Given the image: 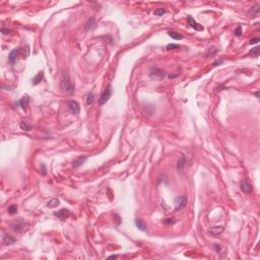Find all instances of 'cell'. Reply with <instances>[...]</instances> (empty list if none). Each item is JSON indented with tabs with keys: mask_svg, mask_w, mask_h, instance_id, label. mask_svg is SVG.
Returning <instances> with one entry per match:
<instances>
[{
	"mask_svg": "<svg viewBox=\"0 0 260 260\" xmlns=\"http://www.w3.org/2000/svg\"><path fill=\"white\" fill-rule=\"evenodd\" d=\"M235 35L238 36V37H240V36L242 35V28L240 26L235 30Z\"/></svg>",
	"mask_w": 260,
	"mask_h": 260,
	"instance_id": "4dcf8cb0",
	"label": "cell"
},
{
	"mask_svg": "<svg viewBox=\"0 0 260 260\" xmlns=\"http://www.w3.org/2000/svg\"><path fill=\"white\" fill-rule=\"evenodd\" d=\"M117 257H118V255H111L109 258H117Z\"/></svg>",
	"mask_w": 260,
	"mask_h": 260,
	"instance_id": "74e56055",
	"label": "cell"
},
{
	"mask_svg": "<svg viewBox=\"0 0 260 260\" xmlns=\"http://www.w3.org/2000/svg\"><path fill=\"white\" fill-rule=\"evenodd\" d=\"M134 222H135L136 228L139 230V231H142V232L146 231V224H145V222H144L141 218H136Z\"/></svg>",
	"mask_w": 260,
	"mask_h": 260,
	"instance_id": "2e32d148",
	"label": "cell"
},
{
	"mask_svg": "<svg viewBox=\"0 0 260 260\" xmlns=\"http://www.w3.org/2000/svg\"><path fill=\"white\" fill-rule=\"evenodd\" d=\"M28 104H30V98H28V96H24V97H22L20 100H19L18 102L16 103L17 106L20 107L21 109L24 110V111L28 109Z\"/></svg>",
	"mask_w": 260,
	"mask_h": 260,
	"instance_id": "4fadbf2b",
	"label": "cell"
},
{
	"mask_svg": "<svg viewBox=\"0 0 260 260\" xmlns=\"http://www.w3.org/2000/svg\"><path fill=\"white\" fill-rule=\"evenodd\" d=\"M166 13V9L165 8H158V9L154 10V15H156V16H162L163 14Z\"/></svg>",
	"mask_w": 260,
	"mask_h": 260,
	"instance_id": "d4e9b609",
	"label": "cell"
},
{
	"mask_svg": "<svg viewBox=\"0 0 260 260\" xmlns=\"http://www.w3.org/2000/svg\"><path fill=\"white\" fill-rule=\"evenodd\" d=\"M163 222L165 224V225H174L176 222V220L175 218H166V220H163Z\"/></svg>",
	"mask_w": 260,
	"mask_h": 260,
	"instance_id": "f1b7e54d",
	"label": "cell"
},
{
	"mask_svg": "<svg viewBox=\"0 0 260 260\" xmlns=\"http://www.w3.org/2000/svg\"><path fill=\"white\" fill-rule=\"evenodd\" d=\"M60 88H61V90H63L65 94H68V95L74 92L75 85H74L73 81L70 79V77H69L67 72H63V73H62L61 81H60Z\"/></svg>",
	"mask_w": 260,
	"mask_h": 260,
	"instance_id": "6da1fadb",
	"label": "cell"
},
{
	"mask_svg": "<svg viewBox=\"0 0 260 260\" xmlns=\"http://www.w3.org/2000/svg\"><path fill=\"white\" fill-rule=\"evenodd\" d=\"M19 127L21 128V130H24V131H31L32 129V125L26 121H21L19 123Z\"/></svg>",
	"mask_w": 260,
	"mask_h": 260,
	"instance_id": "7402d4cb",
	"label": "cell"
},
{
	"mask_svg": "<svg viewBox=\"0 0 260 260\" xmlns=\"http://www.w3.org/2000/svg\"><path fill=\"white\" fill-rule=\"evenodd\" d=\"M249 54L252 55L253 57H258V56H259V47L253 48V49H252L250 52H249Z\"/></svg>",
	"mask_w": 260,
	"mask_h": 260,
	"instance_id": "484cf974",
	"label": "cell"
},
{
	"mask_svg": "<svg viewBox=\"0 0 260 260\" xmlns=\"http://www.w3.org/2000/svg\"><path fill=\"white\" fill-rule=\"evenodd\" d=\"M17 211V205L16 204H12V205H10L9 207H8V213L11 215L15 214Z\"/></svg>",
	"mask_w": 260,
	"mask_h": 260,
	"instance_id": "cb8c5ba5",
	"label": "cell"
},
{
	"mask_svg": "<svg viewBox=\"0 0 260 260\" xmlns=\"http://www.w3.org/2000/svg\"><path fill=\"white\" fill-rule=\"evenodd\" d=\"M222 62H224V61H222V60H216V61H215V62H213V64H212V65H213V66H218V64H222Z\"/></svg>",
	"mask_w": 260,
	"mask_h": 260,
	"instance_id": "836d02e7",
	"label": "cell"
},
{
	"mask_svg": "<svg viewBox=\"0 0 260 260\" xmlns=\"http://www.w3.org/2000/svg\"><path fill=\"white\" fill-rule=\"evenodd\" d=\"M254 95H255V97L257 98V99H259V92H256Z\"/></svg>",
	"mask_w": 260,
	"mask_h": 260,
	"instance_id": "8d00e7d4",
	"label": "cell"
},
{
	"mask_svg": "<svg viewBox=\"0 0 260 260\" xmlns=\"http://www.w3.org/2000/svg\"><path fill=\"white\" fill-rule=\"evenodd\" d=\"M180 45H177V44H169L167 46V50H174V49H179Z\"/></svg>",
	"mask_w": 260,
	"mask_h": 260,
	"instance_id": "f546056e",
	"label": "cell"
},
{
	"mask_svg": "<svg viewBox=\"0 0 260 260\" xmlns=\"http://www.w3.org/2000/svg\"><path fill=\"white\" fill-rule=\"evenodd\" d=\"M67 107H68L69 111L72 114H74V115H78L79 112H81V107H79V104L76 101H69L67 103Z\"/></svg>",
	"mask_w": 260,
	"mask_h": 260,
	"instance_id": "52a82bcc",
	"label": "cell"
},
{
	"mask_svg": "<svg viewBox=\"0 0 260 260\" xmlns=\"http://www.w3.org/2000/svg\"><path fill=\"white\" fill-rule=\"evenodd\" d=\"M187 19H188V24H189V26H191L192 28H194L195 31L201 32V31H203L204 30L203 26H201L200 24H198V22H197V21L195 20V19H194L191 15H188V16H187Z\"/></svg>",
	"mask_w": 260,
	"mask_h": 260,
	"instance_id": "ba28073f",
	"label": "cell"
},
{
	"mask_svg": "<svg viewBox=\"0 0 260 260\" xmlns=\"http://www.w3.org/2000/svg\"><path fill=\"white\" fill-rule=\"evenodd\" d=\"M86 161V156H81V158H76L75 161H73V163H72V167H73L74 169L78 168V167H81V165H83V163Z\"/></svg>",
	"mask_w": 260,
	"mask_h": 260,
	"instance_id": "e0dca14e",
	"label": "cell"
},
{
	"mask_svg": "<svg viewBox=\"0 0 260 260\" xmlns=\"http://www.w3.org/2000/svg\"><path fill=\"white\" fill-rule=\"evenodd\" d=\"M21 54H24V49H20V48H18V49L12 50L11 52L9 53V56H8V62H9L10 64H14L15 62H16L17 58H18V57L20 56ZM24 56H28V55L24 54Z\"/></svg>",
	"mask_w": 260,
	"mask_h": 260,
	"instance_id": "3957f363",
	"label": "cell"
},
{
	"mask_svg": "<svg viewBox=\"0 0 260 260\" xmlns=\"http://www.w3.org/2000/svg\"><path fill=\"white\" fill-rule=\"evenodd\" d=\"M185 162H186V158H185V156H181V158H180L179 161H178V164H177V170L178 172H182L183 169H184V166H185Z\"/></svg>",
	"mask_w": 260,
	"mask_h": 260,
	"instance_id": "d6986e66",
	"label": "cell"
},
{
	"mask_svg": "<svg viewBox=\"0 0 260 260\" xmlns=\"http://www.w3.org/2000/svg\"><path fill=\"white\" fill-rule=\"evenodd\" d=\"M164 76H165V72L162 69L156 68V67L151 68L150 72H149V77L151 79H154V81H160V79L164 78Z\"/></svg>",
	"mask_w": 260,
	"mask_h": 260,
	"instance_id": "5b68a950",
	"label": "cell"
},
{
	"mask_svg": "<svg viewBox=\"0 0 260 260\" xmlns=\"http://www.w3.org/2000/svg\"><path fill=\"white\" fill-rule=\"evenodd\" d=\"M42 167H43L42 174H43V175H45V174H46V167H45V165H44V164H42Z\"/></svg>",
	"mask_w": 260,
	"mask_h": 260,
	"instance_id": "e575fe53",
	"label": "cell"
},
{
	"mask_svg": "<svg viewBox=\"0 0 260 260\" xmlns=\"http://www.w3.org/2000/svg\"><path fill=\"white\" fill-rule=\"evenodd\" d=\"M111 96H112V88H111V84H108V86H107V88H105L104 90H103L102 95H101V97H100V99H99V104L101 105V106H103L104 104H106V103L110 100Z\"/></svg>",
	"mask_w": 260,
	"mask_h": 260,
	"instance_id": "7a4b0ae2",
	"label": "cell"
},
{
	"mask_svg": "<svg viewBox=\"0 0 260 260\" xmlns=\"http://www.w3.org/2000/svg\"><path fill=\"white\" fill-rule=\"evenodd\" d=\"M26 222H24V220H22V218H17V220H13V222L10 224L12 230L15 231V232H20L21 230L26 227Z\"/></svg>",
	"mask_w": 260,
	"mask_h": 260,
	"instance_id": "8992f818",
	"label": "cell"
},
{
	"mask_svg": "<svg viewBox=\"0 0 260 260\" xmlns=\"http://www.w3.org/2000/svg\"><path fill=\"white\" fill-rule=\"evenodd\" d=\"M218 52V49H215V48H208L207 49V53H206V56H212V55H214L215 53Z\"/></svg>",
	"mask_w": 260,
	"mask_h": 260,
	"instance_id": "83f0119b",
	"label": "cell"
},
{
	"mask_svg": "<svg viewBox=\"0 0 260 260\" xmlns=\"http://www.w3.org/2000/svg\"><path fill=\"white\" fill-rule=\"evenodd\" d=\"M43 77H44V72L43 71H41V72H39L37 75L35 76V77L33 78V81H32V83H33L34 85H37L39 84V83L42 81Z\"/></svg>",
	"mask_w": 260,
	"mask_h": 260,
	"instance_id": "ac0fdd59",
	"label": "cell"
},
{
	"mask_svg": "<svg viewBox=\"0 0 260 260\" xmlns=\"http://www.w3.org/2000/svg\"><path fill=\"white\" fill-rule=\"evenodd\" d=\"M240 188H241L242 192H244V193H246V194L251 193L252 190H253L252 185H251L249 182H247L246 180H242L241 184H240Z\"/></svg>",
	"mask_w": 260,
	"mask_h": 260,
	"instance_id": "30bf717a",
	"label": "cell"
},
{
	"mask_svg": "<svg viewBox=\"0 0 260 260\" xmlns=\"http://www.w3.org/2000/svg\"><path fill=\"white\" fill-rule=\"evenodd\" d=\"M1 33L3 35H8V34H11V30H8V28H1Z\"/></svg>",
	"mask_w": 260,
	"mask_h": 260,
	"instance_id": "1f68e13d",
	"label": "cell"
},
{
	"mask_svg": "<svg viewBox=\"0 0 260 260\" xmlns=\"http://www.w3.org/2000/svg\"><path fill=\"white\" fill-rule=\"evenodd\" d=\"M260 12V5L259 4H256L254 5V6H252L250 8V9L248 10V12H247V15H248L249 17H257L258 14H259Z\"/></svg>",
	"mask_w": 260,
	"mask_h": 260,
	"instance_id": "7c38bea8",
	"label": "cell"
},
{
	"mask_svg": "<svg viewBox=\"0 0 260 260\" xmlns=\"http://www.w3.org/2000/svg\"><path fill=\"white\" fill-rule=\"evenodd\" d=\"M224 231H225V228L222 226H214V227H211V229L208 230V234L213 237H216L222 234V233H224Z\"/></svg>",
	"mask_w": 260,
	"mask_h": 260,
	"instance_id": "9c48e42d",
	"label": "cell"
},
{
	"mask_svg": "<svg viewBox=\"0 0 260 260\" xmlns=\"http://www.w3.org/2000/svg\"><path fill=\"white\" fill-rule=\"evenodd\" d=\"M70 211L67 209V208H62V209H60L59 211H57V212L54 213L55 216H57L58 218H60V220H66L67 218H69L70 216Z\"/></svg>",
	"mask_w": 260,
	"mask_h": 260,
	"instance_id": "8fae6325",
	"label": "cell"
},
{
	"mask_svg": "<svg viewBox=\"0 0 260 260\" xmlns=\"http://www.w3.org/2000/svg\"><path fill=\"white\" fill-rule=\"evenodd\" d=\"M260 39L259 38H254V39H251L250 42H249V44L250 45H254V44H257V43H259Z\"/></svg>",
	"mask_w": 260,
	"mask_h": 260,
	"instance_id": "d6a6232c",
	"label": "cell"
},
{
	"mask_svg": "<svg viewBox=\"0 0 260 260\" xmlns=\"http://www.w3.org/2000/svg\"><path fill=\"white\" fill-rule=\"evenodd\" d=\"M94 102H95V95H94V92H90L88 95H86L85 103H86L88 106H92V105L94 104Z\"/></svg>",
	"mask_w": 260,
	"mask_h": 260,
	"instance_id": "ffe728a7",
	"label": "cell"
},
{
	"mask_svg": "<svg viewBox=\"0 0 260 260\" xmlns=\"http://www.w3.org/2000/svg\"><path fill=\"white\" fill-rule=\"evenodd\" d=\"M168 35L174 40H182L183 39V36L179 33H176V32H169Z\"/></svg>",
	"mask_w": 260,
	"mask_h": 260,
	"instance_id": "603a6c76",
	"label": "cell"
},
{
	"mask_svg": "<svg viewBox=\"0 0 260 260\" xmlns=\"http://www.w3.org/2000/svg\"><path fill=\"white\" fill-rule=\"evenodd\" d=\"M15 241L16 240L14 239L13 237H11L10 235L8 234H3V237H2V243L4 244V245H12V244L15 243Z\"/></svg>",
	"mask_w": 260,
	"mask_h": 260,
	"instance_id": "5bb4252c",
	"label": "cell"
},
{
	"mask_svg": "<svg viewBox=\"0 0 260 260\" xmlns=\"http://www.w3.org/2000/svg\"><path fill=\"white\" fill-rule=\"evenodd\" d=\"M174 204H175L176 211L183 209L187 204V197L185 196V195H181V196L176 197L175 200H174Z\"/></svg>",
	"mask_w": 260,
	"mask_h": 260,
	"instance_id": "277c9868",
	"label": "cell"
},
{
	"mask_svg": "<svg viewBox=\"0 0 260 260\" xmlns=\"http://www.w3.org/2000/svg\"><path fill=\"white\" fill-rule=\"evenodd\" d=\"M59 204H60L59 199L53 198V199H51V200L48 201L47 206L48 207H50V208H55V207H57V206H59Z\"/></svg>",
	"mask_w": 260,
	"mask_h": 260,
	"instance_id": "44dd1931",
	"label": "cell"
},
{
	"mask_svg": "<svg viewBox=\"0 0 260 260\" xmlns=\"http://www.w3.org/2000/svg\"><path fill=\"white\" fill-rule=\"evenodd\" d=\"M213 248H214V250H215V252L218 254V255L222 257V246H220V244H213Z\"/></svg>",
	"mask_w": 260,
	"mask_h": 260,
	"instance_id": "4316f807",
	"label": "cell"
},
{
	"mask_svg": "<svg viewBox=\"0 0 260 260\" xmlns=\"http://www.w3.org/2000/svg\"><path fill=\"white\" fill-rule=\"evenodd\" d=\"M96 24H97V22H96V19L94 18V17H90V19H88V21H86V24H85V26H84L85 32L92 31V28H96Z\"/></svg>",
	"mask_w": 260,
	"mask_h": 260,
	"instance_id": "9a60e30c",
	"label": "cell"
},
{
	"mask_svg": "<svg viewBox=\"0 0 260 260\" xmlns=\"http://www.w3.org/2000/svg\"><path fill=\"white\" fill-rule=\"evenodd\" d=\"M178 76V74H174V75H172V74H170V75L168 76L169 78H175V77H177Z\"/></svg>",
	"mask_w": 260,
	"mask_h": 260,
	"instance_id": "d590c367",
	"label": "cell"
}]
</instances>
